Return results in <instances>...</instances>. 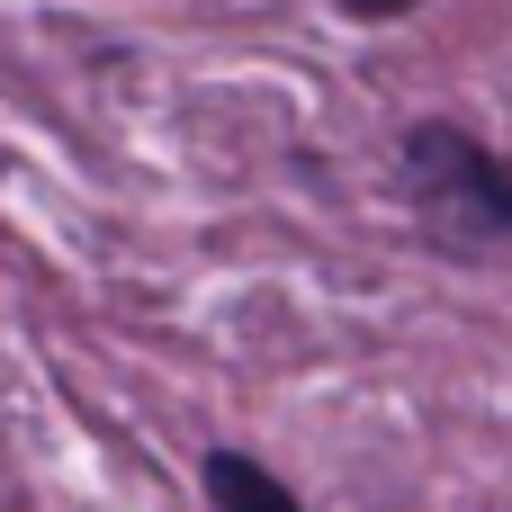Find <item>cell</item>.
Instances as JSON below:
<instances>
[{
    "instance_id": "1",
    "label": "cell",
    "mask_w": 512,
    "mask_h": 512,
    "mask_svg": "<svg viewBox=\"0 0 512 512\" xmlns=\"http://www.w3.org/2000/svg\"><path fill=\"white\" fill-rule=\"evenodd\" d=\"M396 180L441 234H512V162L459 126H414Z\"/></svg>"
},
{
    "instance_id": "3",
    "label": "cell",
    "mask_w": 512,
    "mask_h": 512,
    "mask_svg": "<svg viewBox=\"0 0 512 512\" xmlns=\"http://www.w3.org/2000/svg\"><path fill=\"white\" fill-rule=\"evenodd\" d=\"M342 9H351V18H405L414 0H342Z\"/></svg>"
},
{
    "instance_id": "2",
    "label": "cell",
    "mask_w": 512,
    "mask_h": 512,
    "mask_svg": "<svg viewBox=\"0 0 512 512\" xmlns=\"http://www.w3.org/2000/svg\"><path fill=\"white\" fill-rule=\"evenodd\" d=\"M207 495H216V512H306L261 459H243V450H207Z\"/></svg>"
}]
</instances>
